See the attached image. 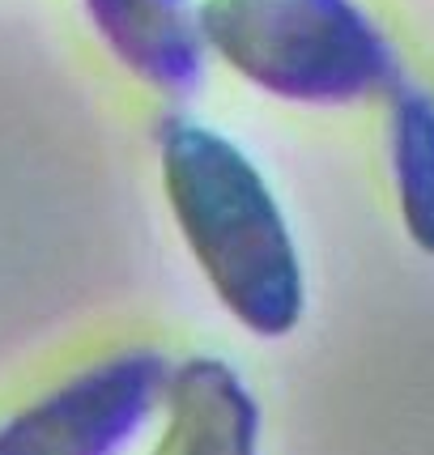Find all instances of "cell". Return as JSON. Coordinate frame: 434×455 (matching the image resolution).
Instances as JSON below:
<instances>
[{"label": "cell", "mask_w": 434, "mask_h": 455, "mask_svg": "<svg viewBox=\"0 0 434 455\" xmlns=\"http://www.w3.org/2000/svg\"><path fill=\"white\" fill-rule=\"evenodd\" d=\"M162 183L217 302L256 337H290L307 311V277L256 162L209 124L171 119L162 128Z\"/></svg>", "instance_id": "6da1fadb"}, {"label": "cell", "mask_w": 434, "mask_h": 455, "mask_svg": "<svg viewBox=\"0 0 434 455\" xmlns=\"http://www.w3.org/2000/svg\"><path fill=\"white\" fill-rule=\"evenodd\" d=\"M205 43L243 81L307 107L392 90L400 60L358 0H205Z\"/></svg>", "instance_id": "7a4b0ae2"}, {"label": "cell", "mask_w": 434, "mask_h": 455, "mask_svg": "<svg viewBox=\"0 0 434 455\" xmlns=\"http://www.w3.org/2000/svg\"><path fill=\"white\" fill-rule=\"evenodd\" d=\"M171 362L119 349L68 375L0 426V455H119L162 409Z\"/></svg>", "instance_id": "3957f363"}, {"label": "cell", "mask_w": 434, "mask_h": 455, "mask_svg": "<svg viewBox=\"0 0 434 455\" xmlns=\"http://www.w3.org/2000/svg\"><path fill=\"white\" fill-rule=\"evenodd\" d=\"M154 455H260V404L226 357L171 366Z\"/></svg>", "instance_id": "277c9868"}, {"label": "cell", "mask_w": 434, "mask_h": 455, "mask_svg": "<svg viewBox=\"0 0 434 455\" xmlns=\"http://www.w3.org/2000/svg\"><path fill=\"white\" fill-rule=\"evenodd\" d=\"M99 39L162 94H188L205 73V26L197 0H85Z\"/></svg>", "instance_id": "5b68a950"}, {"label": "cell", "mask_w": 434, "mask_h": 455, "mask_svg": "<svg viewBox=\"0 0 434 455\" xmlns=\"http://www.w3.org/2000/svg\"><path fill=\"white\" fill-rule=\"evenodd\" d=\"M388 158L405 230L434 256V94L417 85H392L388 107Z\"/></svg>", "instance_id": "8992f818"}]
</instances>
